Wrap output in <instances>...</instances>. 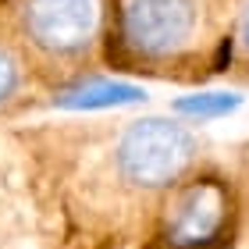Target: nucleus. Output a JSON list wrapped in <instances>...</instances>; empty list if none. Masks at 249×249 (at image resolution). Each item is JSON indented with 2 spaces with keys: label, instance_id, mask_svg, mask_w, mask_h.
I'll return each mask as SVG.
<instances>
[{
  "label": "nucleus",
  "instance_id": "1",
  "mask_svg": "<svg viewBox=\"0 0 249 249\" xmlns=\"http://www.w3.org/2000/svg\"><path fill=\"white\" fill-rule=\"evenodd\" d=\"M36 82L71 86L104 57L107 0H0Z\"/></svg>",
  "mask_w": 249,
  "mask_h": 249
},
{
  "label": "nucleus",
  "instance_id": "2",
  "mask_svg": "<svg viewBox=\"0 0 249 249\" xmlns=\"http://www.w3.org/2000/svg\"><path fill=\"white\" fill-rule=\"evenodd\" d=\"M210 0H107L104 57L124 71L171 75L199 61Z\"/></svg>",
  "mask_w": 249,
  "mask_h": 249
},
{
  "label": "nucleus",
  "instance_id": "3",
  "mask_svg": "<svg viewBox=\"0 0 249 249\" xmlns=\"http://www.w3.org/2000/svg\"><path fill=\"white\" fill-rule=\"evenodd\" d=\"M110 175L121 189L157 196L178 185L199 157V142L182 121L171 118H139L128 121L110 139Z\"/></svg>",
  "mask_w": 249,
  "mask_h": 249
},
{
  "label": "nucleus",
  "instance_id": "4",
  "mask_svg": "<svg viewBox=\"0 0 249 249\" xmlns=\"http://www.w3.org/2000/svg\"><path fill=\"white\" fill-rule=\"evenodd\" d=\"M235 231V196L221 178H182L167 189L146 249H228Z\"/></svg>",
  "mask_w": 249,
  "mask_h": 249
},
{
  "label": "nucleus",
  "instance_id": "5",
  "mask_svg": "<svg viewBox=\"0 0 249 249\" xmlns=\"http://www.w3.org/2000/svg\"><path fill=\"white\" fill-rule=\"evenodd\" d=\"M32 86H36V75L29 68V57L11 32L7 15L0 11V114L18 110L29 100Z\"/></svg>",
  "mask_w": 249,
  "mask_h": 249
},
{
  "label": "nucleus",
  "instance_id": "6",
  "mask_svg": "<svg viewBox=\"0 0 249 249\" xmlns=\"http://www.w3.org/2000/svg\"><path fill=\"white\" fill-rule=\"evenodd\" d=\"M142 96L139 86H124V82H107V78H78V82L64 86L57 96L61 107L75 110H96V107H118V104H135Z\"/></svg>",
  "mask_w": 249,
  "mask_h": 249
},
{
  "label": "nucleus",
  "instance_id": "7",
  "mask_svg": "<svg viewBox=\"0 0 249 249\" xmlns=\"http://www.w3.org/2000/svg\"><path fill=\"white\" fill-rule=\"evenodd\" d=\"M239 107V96L235 93H196V96H182L175 104L178 114H185L192 121H203V118H221L228 110Z\"/></svg>",
  "mask_w": 249,
  "mask_h": 249
},
{
  "label": "nucleus",
  "instance_id": "8",
  "mask_svg": "<svg viewBox=\"0 0 249 249\" xmlns=\"http://www.w3.org/2000/svg\"><path fill=\"white\" fill-rule=\"evenodd\" d=\"M231 57L239 53L242 61H249V0L239 4V18H235V32H231Z\"/></svg>",
  "mask_w": 249,
  "mask_h": 249
},
{
  "label": "nucleus",
  "instance_id": "9",
  "mask_svg": "<svg viewBox=\"0 0 249 249\" xmlns=\"http://www.w3.org/2000/svg\"><path fill=\"white\" fill-rule=\"evenodd\" d=\"M0 249H11V239H7V228L0 224Z\"/></svg>",
  "mask_w": 249,
  "mask_h": 249
}]
</instances>
